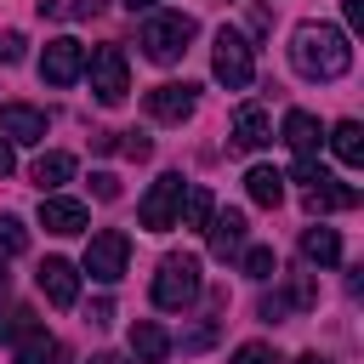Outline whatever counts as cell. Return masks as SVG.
Returning <instances> with one entry per match:
<instances>
[{
    "instance_id": "obj_31",
    "label": "cell",
    "mask_w": 364,
    "mask_h": 364,
    "mask_svg": "<svg viewBox=\"0 0 364 364\" xmlns=\"http://www.w3.org/2000/svg\"><path fill=\"white\" fill-rule=\"evenodd\" d=\"M85 318H91V324H114V301H91Z\"/></svg>"
},
{
    "instance_id": "obj_34",
    "label": "cell",
    "mask_w": 364,
    "mask_h": 364,
    "mask_svg": "<svg viewBox=\"0 0 364 364\" xmlns=\"http://www.w3.org/2000/svg\"><path fill=\"white\" fill-rule=\"evenodd\" d=\"M296 364H330V358H318V353H301V358H296Z\"/></svg>"
},
{
    "instance_id": "obj_3",
    "label": "cell",
    "mask_w": 364,
    "mask_h": 364,
    "mask_svg": "<svg viewBox=\"0 0 364 364\" xmlns=\"http://www.w3.org/2000/svg\"><path fill=\"white\" fill-rule=\"evenodd\" d=\"M188 40H193V17H182V11H154L142 23V51L154 63H176L188 51Z\"/></svg>"
},
{
    "instance_id": "obj_9",
    "label": "cell",
    "mask_w": 364,
    "mask_h": 364,
    "mask_svg": "<svg viewBox=\"0 0 364 364\" xmlns=\"http://www.w3.org/2000/svg\"><path fill=\"white\" fill-rule=\"evenodd\" d=\"M34 284L46 290L51 307H74V301H80V273H74V262H63V256H46L40 273H34Z\"/></svg>"
},
{
    "instance_id": "obj_28",
    "label": "cell",
    "mask_w": 364,
    "mask_h": 364,
    "mask_svg": "<svg viewBox=\"0 0 364 364\" xmlns=\"http://www.w3.org/2000/svg\"><path fill=\"white\" fill-rule=\"evenodd\" d=\"M119 136H125V142H114L119 154H131V159H148V154H154V142H148L142 131H119Z\"/></svg>"
},
{
    "instance_id": "obj_29",
    "label": "cell",
    "mask_w": 364,
    "mask_h": 364,
    "mask_svg": "<svg viewBox=\"0 0 364 364\" xmlns=\"http://www.w3.org/2000/svg\"><path fill=\"white\" fill-rule=\"evenodd\" d=\"M91 193H97L102 205H114V199H119V176H114V171H97V176H91Z\"/></svg>"
},
{
    "instance_id": "obj_25",
    "label": "cell",
    "mask_w": 364,
    "mask_h": 364,
    "mask_svg": "<svg viewBox=\"0 0 364 364\" xmlns=\"http://www.w3.org/2000/svg\"><path fill=\"white\" fill-rule=\"evenodd\" d=\"M245 273H250V279H273V273H279L273 250H267V245H250V250H245Z\"/></svg>"
},
{
    "instance_id": "obj_33",
    "label": "cell",
    "mask_w": 364,
    "mask_h": 364,
    "mask_svg": "<svg viewBox=\"0 0 364 364\" xmlns=\"http://www.w3.org/2000/svg\"><path fill=\"white\" fill-rule=\"evenodd\" d=\"M0 176H11V142H0Z\"/></svg>"
},
{
    "instance_id": "obj_30",
    "label": "cell",
    "mask_w": 364,
    "mask_h": 364,
    "mask_svg": "<svg viewBox=\"0 0 364 364\" xmlns=\"http://www.w3.org/2000/svg\"><path fill=\"white\" fill-rule=\"evenodd\" d=\"M0 63H23V34H17V28L0 34Z\"/></svg>"
},
{
    "instance_id": "obj_2",
    "label": "cell",
    "mask_w": 364,
    "mask_h": 364,
    "mask_svg": "<svg viewBox=\"0 0 364 364\" xmlns=\"http://www.w3.org/2000/svg\"><path fill=\"white\" fill-rule=\"evenodd\" d=\"M193 296H199V256H165L154 273V307L182 313Z\"/></svg>"
},
{
    "instance_id": "obj_18",
    "label": "cell",
    "mask_w": 364,
    "mask_h": 364,
    "mask_svg": "<svg viewBox=\"0 0 364 364\" xmlns=\"http://www.w3.org/2000/svg\"><path fill=\"white\" fill-rule=\"evenodd\" d=\"M68 176H74V154H57V148H51V154H40V159H34V171H28V182H34L40 193L63 188Z\"/></svg>"
},
{
    "instance_id": "obj_12",
    "label": "cell",
    "mask_w": 364,
    "mask_h": 364,
    "mask_svg": "<svg viewBox=\"0 0 364 364\" xmlns=\"http://www.w3.org/2000/svg\"><path fill=\"white\" fill-rule=\"evenodd\" d=\"M0 136H11V142H46V114L40 108H28V102H6L0 108Z\"/></svg>"
},
{
    "instance_id": "obj_19",
    "label": "cell",
    "mask_w": 364,
    "mask_h": 364,
    "mask_svg": "<svg viewBox=\"0 0 364 364\" xmlns=\"http://www.w3.org/2000/svg\"><path fill=\"white\" fill-rule=\"evenodd\" d=\"M301 256H307L313 267H336V262H341V239H336V228H307V233H301Z\"/></svg>"
},
{
    "instance_id": "obj_35",
    "label": "cell",
    "mask_w": 364,
    "mask_h": 364,
    "mask_svg": "<svg viewBox=\"0 0 364 364\" xmlns=\"http://www.w3.org/2000/svg\"><path fill=\"white\" fill-rule=\"evenodd\" d=\"M6 290H11V273H6V262H0V296H6Z\"/></svg>"
},
{
    "instance_id": "obj_10",
    "label": "cell",
    "mask_w": 364,
    "mask_h": 364,
    "mask_svg": "<svg viewBox=\"0 0 364 364\" xmlns=\"http://www.w3.org/2000/svg\"><path fill=\"white\" fill-rule=\"evenodd\" d=\"M193 91H199V85H188V80H182V85H176V80H171V85H154V91H148V114L165 119V125H182V119L193 114Z\"/></svg>"
},
{
    "instance_id": "obj_14",
    "label": "cell",
    "mask_w": 364,
    "mask_h": 364,
    "mask_svg": "<svg viewBox=\"0 0 364 364\" xmlns=\"http://www.w3.org/2000/svg\"><path fill=\"white\" fill-rule=\"evenodd\" d=\"M284 142H290V154H296V159H318L324 131H318V119H313L307 108H290V114H284Z\"/></svg>"
},
{
    "instance_id": "obj_22",
    "label": "cell",
    "mask_w": 364,
    "mask_h": 364,
    "mask_svg": "<svg viewBox=\"0 0 364 364\" xmlns=\"http://www.w3.org/2000/svg\"><path fill=\"white\" fill-rule=\"evenodd\" d=\"M46 358H57V341L46 336V324H28L17 336V364H46Z\"/></svg>"
},
{
    "instance_id": "obj_8",
    "label": "cell",
    "mask_w": 364,
    "mask_h": 364,
    "mask_svg": "<svg viewBox=\"0 0 364 364\" xmlns=\"http://www.w3.org/2000/svg\"><path fill=\"white\" fill-rule=\"evenodd\" d=\"M80 68H85V46L74 40V34H57V40H46V57H40V80L46 85H74L80 80Z\"/></svg>"
},
{
    "instance_id": "obj_7",
    "label": "cell",
    "mask_w": 364,
    "mask_h": 364,
    "mask_svg": "<svg viewBox=\"0 0 364 364\" xmlns=\"http://www.w3.org/2000/svg\"><path fill=\"white\" fill-rule=\"evenodd\" d=\"M182 193H188V182H182L176 171H165V176L148 188L142 210H136V216H142V228H148V233H171V228H176V205H182Z\"/></svg>"
},
{
    "instance_id": "obj_36",
    "label": "cell",
    "mask_w": 364,
    "mask_h": 364,
    "mask_svg": "<svg viewBox=\"0 0 364 364\" xmlns=\"http://www.w3.org/2000/svg\"><path fill=\"white\" fill-rule=\"evenodd\" d=\"M125 6H131V11H148V6H154V0H125Z\"/></svg>"
},
{
    "instance_id": "obj_11",
    "label": "cell",
    "mask_w": 364,
    "mask_h": 364,
    "mask_svg": "<svg viewBox=\"0 0 364 364\" xmlns=\"http://www.w3.org/2000/svg\"><path fill=\"white\" fill-rule=\"evenodd\" d=\"M245 210H210V222H205V233H210V256H239L245 250Z\"/></svg>"
},
{
    "instance_id": "obj_13",
    "label": "cell",
    "mask_w": 364,
    "mask_h": 364,
    "mask_svg": "<svg viewBox=\"0 0 364 364\" xmlns=\"http://www.w3.org/2000/svg\"><path fill=\"white\" fill-rule=\"evenodd\" d=\"M85 222H91V216H85L80 199H57V193L46 199V193H40V228H46V233H85Z\"/></svg>"
},
{
    "instance_id": "obj_16",
    "label": "cell",
    "mask_w": 364,
    "mask_h": 364,
    "mask_svg": "<svg viewBox=\"0 0 364 364\" xmlns=\"http://www.w3.org/2000/svg\"><path fill=\"white\" fill-rule=\"evenodd\" d=\"M262 142H273V125H267V108L262 102H245L239 114H233V148H262Z\"/></svg>"
},
{
    "instance_id": "obj_1",
    "label": "cell",
    "mask_w": 364,
    "mask_h": 364,
    "mask_svg": "<svg viewBox=\"0 0 364 364\" xmlns=\"http://www.w3.org/2000/svg\"><path fill=\"white\" fill-rule=\"evenodd\" d=\"M290 63H296V74H307V80H341V74L353 68V46H347V34L330 28V23H301L296 40H290Z\"/></svg>"
},
{
    "instance_id": "obj_27",
    "label": "cell",
    "mask_w": 364,
    "mask_h": 364,
    "mask_svg": "<svg viewBox=\"0 0 364 364\" xmlns=\"http://www.w3.org/2000/svg\"><path fill=\"white\" fill-rule=\"evenodd\" d=\"M233 364H279V353H273L267 341H245V347L233 353Z\"/></svg>"
},
{
    "instance_id": "obj_37",
    "label": "cell",
    "mask_w": 364,
    "mask_h": 364,
    "mask_svg": "<svg viewBox=\"0 0 364 364\" xmlns=\"http://www.w3.org/2000/svg\"><path fill=\"white\" fill-rule=\"evenodd\" d=\"M91 364H119V358H114V353H97V358H91Z\"/></svg>"
},
{
    "instance_id": "obj_20",
    "label": "cell",
    "mask_w": 364,
    "mask_h": 364,
    "mask_svg": "<svg viewBox=\"0 0 364 364\" xmlns=\"http://www.w3.org/2000/svg\"><path fill=\"white\" fill-rule=\"evenodd\" d=\"M330 148H336L341 165H364V125H358V119H341V125L330 131Z\"/></svg>"
},
{
    "instance_id": "obj_17",
    "label": "cell",
    "mask_w": 364,
    "mask_h": 364,
    "mask_svg": "<svg viewBox=\"0 0 364 364\" xmlns=\"http://www.w3.org/2000/svg\"><path fill=\"white\" fill-rule=\"evenodd\" d=\"M131 353H136V364H165L171 336H165L154 318H136V324H131Z\"/></svg>"
},
{
    "instance_id": "obj_15",
    "label": "cell",
    "mask_w": 364,
    "mask_h": 364,
    "mask_svg": "<svg viewBox=\"0 0 364 364\" xmlns=\"http://www.w3.org/2000/svg\"><path fill=\"white\" fill-rule=\"evenodd\" d=\"M353 205H358V188L336 182L330 171H318V176L307 182V210H353Z\"/></svg>"
},
{
    "instance_id": "obj_32",
    "label": "cell",
    "mask_w": 364,
    "mask_h": 364,
    "mask_svg": "<svg viewBox=\"0 0 364 364\" xmlns=\"http://www.w3.org/2000/svg\"><path fill=\"white\" fill-rule=\"evenodd\" d=\"M341 11H347V23H353V28L364 23V0H341Z\"/></svg>"
},
{
    "instance_id": "obj_24",
    "label": "cell",
    "mask_w": 364,
    "mask_h": 364,
    "mask_svg": "<svg viewBox=\"0 0 364 364\" xmlns=\"http://www.w3.org/2000/svg\"><path fill=\"white\" fill-rule=\"evenodd\" d=\"M0 250H11V256H17V250H28V228H23L11 210H0Z\"/></svg>"
},
{
    "instance_id": "obj_4",
    "label": "cell",
    "mask_w": 364,
    "mask_h": 364,
    "mask_svg": "<svg viewBox=\"0 0 364 364\" xmlns=\"http://www.w3.org/2000/svg\"><path fill=\"white\" fill-rule=\"evenodd\" d=\"M210 68H216V80H222L228 91H245V85L256 80V51H250V40H245L239 28H222V34H216V51H210Z\"/></svg>"
},
{
    "instance_id": "obj_23",
    "label": "cell",
    "mask_w": 364,
    "mask_h": 364,
    "mask_svg": "<svg viewBox=\"0 0 364 364\" xmlns=\"http://www.w3.org/2000/svg\"><path fill=\"white\" fill-rule=\"evenodd\" d=\"M210 210H216V205H210V188L188 182V210H182V222H188V228H205V222H210Z\"/></svg>"
},
{
    "instance_id": "obj_26",
    "label": "cell",
    "mask_w": 364,
    "mask_h": 364,
    "mask_svg": "<svg viewBox=\"0 0 364 364\" xmlns=\"http://www.w3.org/2000/svg\"><path fill=\"white\" fill-rule=\"evenodd\" d=\"M28 324H40V318H34L28 307H6V313H0V341H17V336H23Z\"/></svg>"
},
{
    "instance_id": "obj_21",
    "label": "cell",
    "mask_w": 364,
    "mask_h": 364,
    "mask_svg": "<svg viewBox=\"0 0 364 364\" xmlns=\"http://www.w3.org/2000/svg\"><path fill=\"white\" fill-rule=\"evenodd\" d=\"M245 188H250V199H256V205H267V210H273V205L284 199V176H279L273 165H250Z\"/></svg>"
},
{
    "instance_id": "obj_5",
    "label": "cell",
    "mask_w": 364,
    "mask_h": 364,
    "mask_svg": "<svg viewBox=\"0 0 364 364\" xmlns=\"http://www.w3.org/2000/svg\"><path fill=\"white\" fill-rule=\"evenodd\" d=\"M125 262H131V239H125L119 228L91 233V245H85V273H91L97 284H119V279H125Z\"/></svg>"
},
{
    "instance_id": "obj_6",
    "label": "cell",
    "mask_w": 364,
    "mask_h": 364,
    "mask_svg": "<svg viewBox=\"0 0 364 364\" xmlns=\"http://www.w3.org/2000/svg\"><path fill=\"white\" fill-rule=\"evenodd\" d=\"M91 91H97V102H125V91H131V68H125V51L108 40V46H97L91 51Z\"/></svg>"
}]
</instances>
